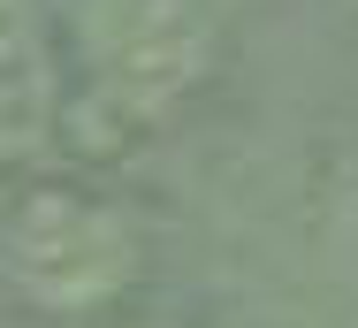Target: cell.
Masks as SVG:
<instances>
[{
	"instance_id": "cell-1",
	"label": "cell",
	"mask_w": 358,
	"mask_h": 328,
	"mask_svg": "<svg viewBox=\"0 0 358 328\" xmlns=\"http://www.w3.org/2000/svg\"><path fill=\"white\" fill-rule=\"evenodd\" d=\"M54 23L84 100L122 130H145L168 107H183L221 54L214 0H62Z\"/></svg>"
},
{
	"instance_id": "cell-2",
	"label": "cell",
	"mask_w": 358,
	"mask_h": 328,
	"mask_svg": "<svg viewBox=\"0 0 358 328\" xmlns=\"http://www.w3.org/2000/svg\"><path fill=\"white\" fill-rule=\"evenodd\" d=\"M0 267L23 298L54 313H92L138 275V229L92 191H31L0 229Z\"/></svg>"
},
{
	"instance_id": "cell-3",
	"label": "cell",
	"mask_w": 358,
	"mask_h": 328,
	"mask_svg": "<svg viewBox=\"0 0 358 328\" xmlns=\"http://www.w3.org/2000/svg\"><path fill=\"white\" fill-rule=\"evenodd\" d=\"M62 107V54L23 0H0V153H38Z\"/></svg>"
}]
</instances>
